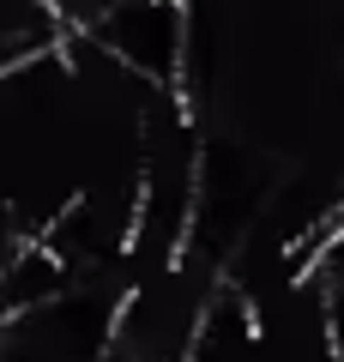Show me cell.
Returning <instances> with one entry per match:
<instances>
[{
	"instance_id": "obj_3",
	"label": "cell",
	"mask_w": 344,
	"mask_h": 362,
	"mask_svg": "<svg viewBox=\"0 0 344 362\" xmlns=\"http://www.w3.org/2000/svg\"><path fill=\"white\" fill-rule=\"evenodd\" d=\"M0 30H6V37H0L6 42V66H30V61L61 54L79 25L61 13V0H6Z\"/></svg>"
},
{
	"instance_id": "obj_2",
	"label": "cell",
	"mask_w": 344,
	"mask_h": 362,
	"mask_svg": "<svg viewBox=\"0 0 344 362\" xmlns=\"http://www.w3.org/2000/svg\"><path fill=\"white\" fill-rule=\"evenodd\" d=\"M188 0H121L115 13L85 25L121 66H133L151 85L181 90V66H188Z\"/></svg>"
},
{
	"instance_id": "obj_4",
	"label": "cell",
	"mask_w": 344,
	"mask_h": 362,
	"mask_svg": "<svg viewBox=\"0 0 344 362\" xmlns=\"http://www.w3.org/2000/svg\"><path fill=\"white\" fill-rule=\"evenodd\" d=\"M115 6H121V0H61V13L73 18L79 30H85V25H97V18H103V13H115Z\"/></svg>"
},
{
	"instance_id": "obj_1",
	"label": "cell",
	"mask_w": 344,
	"mask_h": 362,
	"mask_svg": "<svg viewBox=\"0 0 344 362\" xmlns=\"http://www.w3.org/2000/svg\"><path fill=\"white\" fill-rule=\"evenodd\" d=\"M127 278H79L55 302L6 314V362H115Z\"/></svg>"
}]
</instances>
